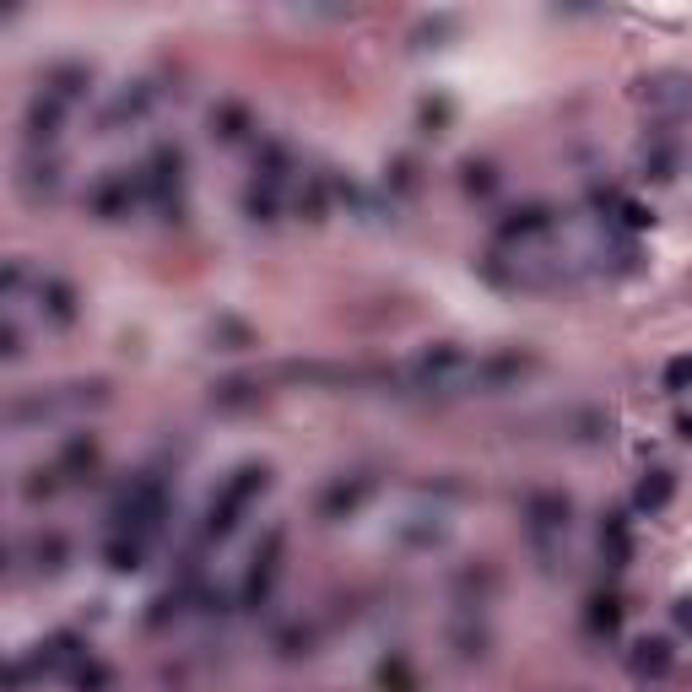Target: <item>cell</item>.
Instances as JSON below:
<instances>
[{"mask_svg":"<svg viewBox=\"0 0 692 692\" xmlns=\"http://www.w3.org/2000/svg\"><path fill=\"white\" fill-rule=\"evenodd\" d=\"M163 509H168V498H163V482H141V487H130L125 498H119L114 519L130 530V541H141V536H152V530L163 525Z\"/></svg>","mask_w":692,"mask_h":692,"instance_id":"7a4b0ae2","label":"cell"},{"mask_svg":"<svg viewBox=\"0 0 692 692\" xmlns=\"http://www.w3.org/2000/svg\"><path fill=\"white\" fill-rule=\"evenodd\" d=\"M49 309H55V319H71V314H76V309H71V287H60V282L49 287Z\"/></svg>","mask_w":692,"mask_h":692,"instance_id":"30bf717a","label":"cell"},{"mask_svg":"<svg viewBox=\"0 0 692 692\" xmlns=\"http://www.w3.org/2000/svg\"><path fill=\"white\" fill-rule=\"evenodd\" d=\"M271 487V471L265 465H244V471L233 476L228 487H222V498L211 503V519H206V536H228V530L238 525V514L249 509V503L260 498V492Z\"/></svg>","mask_w":692,"mask_h":692,"instance_id":"6da1fadb","label":"cell"},{"mask_svg":"<svg viewBox=\"0 0 692 692\" xmlns=\"http://www.w3.org/2000/svg\"><path fill=\"white\" fill-rule=\"evenodd\" d=\"M622 222H628V228H649L655 217H649L644 206H633V201H628V206H622Z\"/></svg>","mask_w":692,"mask_h":692,"instance_id":"7c38bea8","label":"cell"},{"mask_svg":"<svg viewBox=\"0 0 692 692\" xmlns=\"http://www.w3.org/2000/svg\"><path fill=\"white\" fill-rule=\"evenodd\" d=\"M60 114H65V98H60V92H38V98L28 103V146L55 141V136H60Z\"/></svg>","mask_w":692,"mask_h":692,"instance_id":"3957f363","label":"cell"},{"mask_svg":"<svg viewBox=\"0 0 692 692\" xmlns=\"http://www.w3.org/2000/svg\"><path fill=\"white\" fill-rule=\"evenodd\" d=\"M109 568L114 574H136L141 568V541H109Z\"/></svg>","mask_w":692,"mask_h":692,"instance_id":"52a82bcc","label":"cell"},{"mask_svg":"<svg viewBox=\"0 0 692 692\" xmlns=\"http://www.w3.org/2000/svg\"><path fill=\"white\" fill-rule=\"evenodd\" d=\"M682 433H687V438H692V411H687V417H682Z\"/></svg>","mask_w":692,"mask_h":692,"instance_id":"5bb4252c","label":"cell"},{"mask_svg":"<svg viewBox=\"0 0 692 692\" xmlns=\"http://www.w3.org/2000/svg\"><path fill=\"white\" fill-rule=\"evenodd\" d=\"M676 628L692 633V595H682V601H676Z\"/></svg>","mask_w":692,"mask_h":692,"instance_id":"4fadbf2b","label":"cell"},{"mask_svg":"<svg viewBox=\"0 0 692 692\" xmlns=\"http://www.w3.org/2000/svg\"><path fill=\"white\" fill-rule=\"evenodd\" d=\"M671 492H676V482H671V471H649L644 482H638V492H633L638 514H660L665 503H671Z\"/></svg>","mask_w":692,"mask_h":692,"instance_id":"277c9868","label":"cell"},{"mask_svg":"<svg viewBox=\"0 0 692 692\" xmlns=\"http://www.w3.org/2000/svg\"><path fill=\"white\" fill-rule=\"evenodd\" d=\"M590 628H595V633H611V628H617V601H595Z\"/></svg>","mask_w":692,"mask_h":692,"instance_id":"9c48e42d","label":"cell"},{"mask_svg":"<svg viewBox=\"0 0 692 692\" xmlns=\"http://www.w3.org/2000/svg\"><path fill=\"white\" fill-rule=\"evenodd\" d=\"M103 682H109V671H103V665H87V671L76 676V687H82V692H92V687H103Z\"/></svg>","mask_w":692,"mask_h":692,"instance_id":"8fae6325","label":"cell"},{"mask_svg":"<svg viewBox=\"0 0 692 692\" xmlns=\"http://www.w3.org/2000/svg\"><path fill=\"white\" fill-rule=\"evenodd\" d=\"M692 384V357H671L665 363V390H687Z\"/></svg>","mask_w":692,"mask_h":692,"instance_id":"ba28073f","label":"cell"},{"mask_svg":"<svg viewBox=\"0 0 692 692\" xmlns=\"http://www.w3.org/2000/svg\"><path fill=\"white\" fill-rule=\"evenodd\" d=\"M276 552H282V536L265 541V557H255V574H249V601H260L271 590V574H276Z\"/></svg>","mask_w":692,"mask_h":692,"instance_id":"8992f818","label":"cell"},{"mask_svg":"<svg viewBox=\"0 0 692 692\" xmlns=\"http://www.w3.org/2000/svg\"><path fill=\"white\" fill-rule=\"evenodd\" d=\"M633 671L638 676H665L671 671V644H665V638H644V644L633 649Z\"/></svg>","mask_w":692,"mask_h":692,"instance_id":"5b68a950","label":"cell"}]
</instances>
